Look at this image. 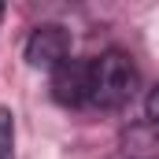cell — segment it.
Returning a JSON list of instances; mask_svg holds the SVG:
<instances>
[{
    "instance_id": "obj_1",
    "label": "cell",
    "mask_w": 159,
    "mask_h": 159,
    "mask_svg": "<svg viewBox=\"0 0 159 159\" xmlns=\"http://www.w3.org/2000/svg\"><path fill=\"white\" fill-rule=\"evenodd\" d=\"M133 93H137V67L126 52L107 48L96 59H89V104L93 107L115 111L133 100Z\"/></svg>"
},
{
    "instance_id": "obj_2",
    "label": "cell",
    "mask_w": 159,
    "mask_h": 159,
    "mask_svg": "<svg viewBox=\"0 0 159 159\" xmlns=\"http://www.w3.org/2000/svg\"><path fill=\"white\" fill-rule=\"evenodd\" d=\"M67 59H70V30H63L56 22H44L30 34V41H26V63L30 67L56 70Z\"/></svg>"
},
{
    "instance_id": "obj_3",
    "label": "cell",
    "mask_w": 159,
    "mask_h": 159,
    "mask_svg": "<svg viewBox=\"0 0 159 159\" xmlns=\"http://www.w3.org/2000/svg\"><path fill=\"white\" fill-rule=\"evenodd\" d=\"M52 96L63 107L89 104V59H67L52 70Z\"/></svg>"
},
{
    "instance_id": "obj_4",
    "label": "cell",
    "mask_w": 159,
    "mask_h": 159,
    "mask_svg": "<svg viewBox=\"0 0 159 159\" xmlns=\"http://www.w3.org/2000/svg\"><path fill=\"white\" fill-rule=\"evenodd\" d=\"M0 159H15V115L0 107Z\"/></svg>"
},
{
    "instance_id": "obj_5",
    "label": "cell",
    "mask_w": 159,
    "mask_h": 159,
    "mask_svg": "<svg viewBox=\"0 0 159 159\" xmlns=\"http://www.w3.org/2000/svg\"><path fill=\"white\" fill-rule=\"evenodd\" d=\"M144 111H148V122H152V126H159V85L148 93V100H144Z\"/></svg>"
},
{
    "instance_id": "obj_6",
    "label": "cell",
    "mask_w": 159,
    "mask_h": 159,
    "mask_svg": "<svg viewBox=\"0 0 159 159\" xmlns=\"http://www.w3.org/2000/svg\"><path fill=\"white\" fill-rule=\"evenodd\" d=\"M0 11H4V7H0Z\"/></svg>"
}]
</instances>
